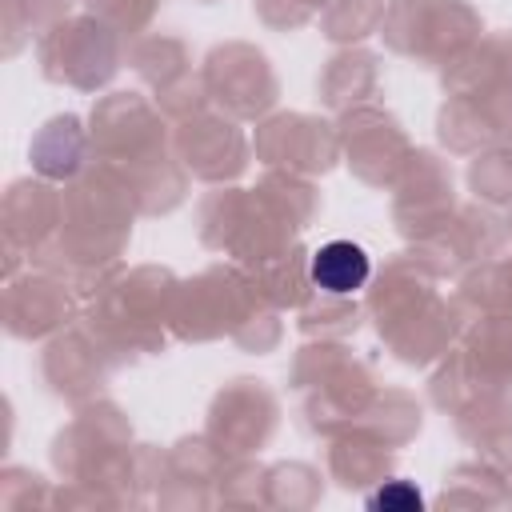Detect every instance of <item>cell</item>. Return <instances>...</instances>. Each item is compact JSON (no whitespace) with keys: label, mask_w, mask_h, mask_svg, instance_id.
<instances>
[{"label":"cell","mask_w":512,"mask_h":512,"mask_svg":"<svg viewBox=\"0 0 512 512\" xmlns=\"http://www.w3.org/2000/svg\"><path fill=\"white\" fill-rule=\"evenodd\" d=\"M368 280V256L352 240H332L312 256V284L324 292H356Z\"/></svg>","instance_id":"1"},{"label":"cell","mask_w":512,"mask_h":512,"mask_svg":"<svg viewBox=\"0 0 512 512\" xmlns=\"http://www.w3.org/2000/svg\"><path fill=\"white\" fill-rule=\"evenodd\" d=\"M368 504H372V508H384V512H412V508H420V492H416L412 484L396 480V484L380 488V492H376Z\"/></svg>","instance_id":"2"}]
</instances>
